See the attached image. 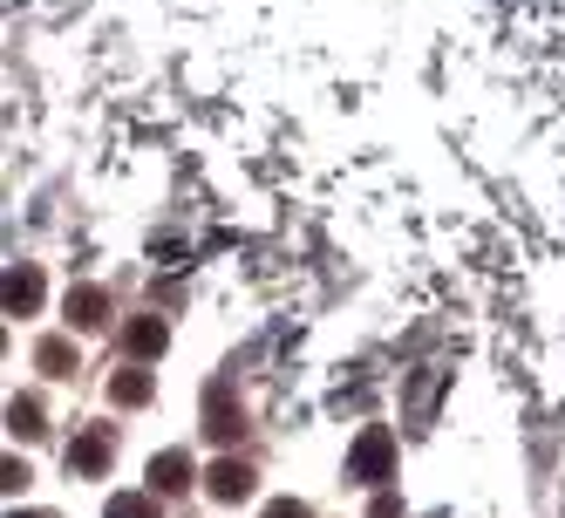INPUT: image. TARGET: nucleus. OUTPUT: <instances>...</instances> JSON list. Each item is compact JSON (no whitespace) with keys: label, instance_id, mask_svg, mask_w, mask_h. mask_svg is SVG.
I'll return each instance as SVG.
<instances>
[{"label":"nucleus","instance_id":"obj_1","mask_svg":"<svg viewBox=\"0 0 565 518\" xmlns=\"http://www.w3.org/2000/svg\"><path fill=\"white\" fill-rule=\"evenodd\" d=\"M348 477H361V485H388V477H395V430L388 423H369V430L354 436Z\"/></svg>","mask_w":565,"mask_h":518},{"label":"nucleus","instance_id":"obj_2","mask_svg":"<svg viewBox=\"0 0 565 518\" xmlns=\"http://www.w3.org/2000/svg\"><path fill=\"white\" fill-rule=\"evenodd\" d=\"M238 430H246V410L232 403L225 382H212V389H205V436H212V444H232Z\"/></svg>","mask_w":565,"mask_h":518},{"label":"nucleus","instance_id":"obj_3","mask_svg":"<svg viewBox=\"0 0 565 518\" xmlns=\"http://www.w3.org/2000/svg\"><path fill=\"white\" fill-rule=\"evenodd\" d=\"M205 491H212L218 505H238V498H253V464H238V457H218V464L205 471Z\"/></svg>","mask_w":565,"mask_h":518},{"label":"nucleus","instance_id":"obj_4","mask_svg":"<svg viewBox=\"0 0 565 518\" xmlns=\"http://www.w3.org/2000/svg\"><path fill=\"white\" fill-rule=\"evenodd\" d=\"M68 471L75 477H103L109 471V430H83V436H75V444H68Z\"/></svg>","mask_w":565,"mask_h":518},{"label":"nucleus","instance_id":"obj_5","mask_svg":"<svg viewBox=\"0 0 565 518\" xmlns=\"http://www.w3.org/2000/svg\"><path fill=\"white\" fill-rule=\"evenodd\" d=\"M124 348L137 355V362H157V355L171 348V328L157 321V314H137V321H130V335H124Z\"/></svg>","mask_w":565,"mask_h":518},{"label":"nucleus","instance_id":"obj_6","mask_svg":"<svg viewBox=\"0 0 565 518\" xmlns=\"http://www.w3.org/2000/svg\"><path fill=\"white\" fill-rule=\"evenodd\" d=\"M191 477H198V464H191L184 451H157V457H150V491H184Z\"/></svg>","mask_w":565,"mask_h":518},{"label":"nucleus","instance_id":"obj_7","mask_svg":"<svg viewBox=\"0 0 565 518\" xmlns=\"http://www.w3.org/2000/svg\"><path fill=\"white\" fill-rule=\"evenodd\" d=\"M109 321V300H103V287H68V328H103Z\"/></svg>","mask_w":565,"mask_h":518},{"label":"nucleus","instance_id":"obj_8","mask_svg":"<svg viewBox=\"0 0 565 518\" xmlns=\"http://www.w3.org/2000/svg\"><path fill=\"white\" fill-rule=\"evenodd\" d=\"M34 307H42V273L8 266V314H34Z\"/></svg>","mask_w":565,"mask_h":518},{"label":"nucleus","instance_id":"obj_9","mask_svg":"<svg viewBox=\"0 0 565 518\" xmlns=\"http://www.w3.org/2000/svg\"><path fill=\"white\" fill-rule=\"evenodd\" d=\"M8 430L14 436H42L49 423H42V403H34V395H14V403H8Z\"/></svg>","mask_w":565,"mask_h":518},{"label":"nucleus","instance_id":"obj_10","mask_svg":"<svg viewBox=\"0 0 565 518\" xmlns=\"http://www.w3.org/2000/svg\"><path fill=\"white\" fill-rule=\"evenodd\" d=\"M109 395H116V403H150V376H143V369L109 376Z\"/></svg>","mask_w":565,"mask_h":518},{"label":"nucleus","instance_id":"obj_11","mask_svg":"<svg viewBox=\"0 0 565 518\" xmlns=\"http://www.w3.org/2000/svg\"><path fill=\"white\" fill-rule=\"evenodd\" d=\"M103 518H157V505H150L143 491H116V498L103 505Z\"/></svg>","mask_w":565,"mask_h":518},{"label":"nucleus","instance_id":"obj_12","mask_svg":"<svg viewBox=\"0 0 565 518\" xmlns=\"http://www.w3.org/2000/svg\"><path fill=\"white\" fill-rule=\"evenodd\" d=\"M34 362H42L49 376H68V348L62 341H42V348H34Z\"/></svg>","mask_w":565,"mask_h":518},{"label":"nucleus","instance_id":"obj_13","mask_svg":"<svg viewBox=\"0 0 565 518\" xmlns=\"http://www.w3.org/2000/svg\"><path fill=\"white\" fill-rule=\"evenodd\" d=\"M266 518H307V505H300V498H273Z\"/></svg>","mask_w":565,"mask_h":518},{"label":"nucleus","instance_id":"obj_14","mask_svg":"<svg viewBox=\"0 0 565 518\" xmlns=\"http://www.w3.org/2000/svg\"><path fill=\"white\" fill-rule=\"evenodd\" d=\"M369 518H402V505H395V498H388V491H382V498H375V505H369Z\"/></svg>","mask_w":565,"mask_h":518},{"label":"nucleus","instance_id":"obj_15","mask_svg":"<svg viewBox=\"0 0 565 518\" xmlns=\"http://www.w3.org/2000/svg\"><path fill=\"white\" fill-rule=\"evenodd\" d=\"M14 518H34V511H14Z\"/></svg>","mask_w":565,"mask_h":518}]
</instances>
